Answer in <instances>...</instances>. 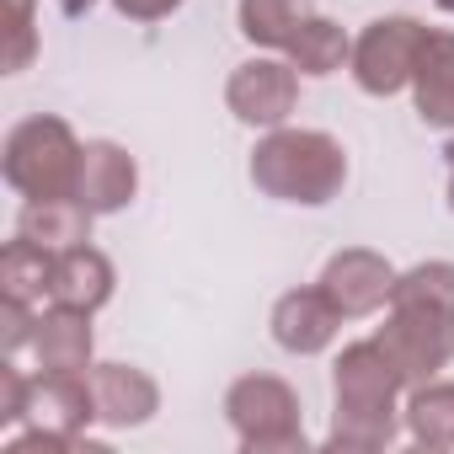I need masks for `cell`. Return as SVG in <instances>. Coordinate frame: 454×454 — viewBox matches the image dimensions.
Returning a JSON list of instances; mask_svg holds the SVG:
<instances>
[{"instance_id": "1", "label": "cell", "mask_w": 454, "mask_h": 454, "mask_svg": "<svg viewBox=\"0 0 454 454\" xmlns=\"http://www.w3.org/2000/svg\"><path fill=\"white\" fill-rule=\"evenodd\" d=\"M401 385L406 380H401L395 358L380 348V337L342 348L337 374H332L337 411H332L326 443L332 449H385V443H395V433H401V411H395Z\"/></svg>"}, {"instance_id": "2", "label": "cell", "mask_w": 454, "mask_h": 454, "mask_svg": "<svg viewBox=\"0 0 454 454\" xmlns=\"http://www.w3.org/2000/svg\"><path fill=\"white\" fill-rule=\"evenodd\" d=\"M252 182L278 203H326L348 182V155L321 129H273L252 150Z\"/></svg>"}, {"instance_id": "3", "label": "cell", "mask_w": 454, "mask_h": 454, "mask_svg": "<svg viewBox=\"0 0 454 454\" xmlns=\"http://www.w3.org/2000/svg\"><path fill=\"white\" fill-rule=\"evenodd\" d=\"M81 150L70 123L65 118H27L6 134V182L38 203V198H75V182H81Z\"/></svg>"}, {"instance_id": "4", "label": "cell", "mask_w": 454, "mask_h": 454, "mask_svg": "<svg viewBox=\"0 0 454 454\" xmlns=\"http://www.w3.org/2000/svg\"><path fill=\"white\" fill-rule=\"evenodd\" d=\"M380 348L395 358L406 385L433 380L454 358V305L417 300V294H390V321L380 326Z\"/></svg>"}, {"instance_id": "5", "label": "cell", "mask_w": 454, "mask_h": 454, "mask_svg": "<svg viewBox=\"0 0 454 454\" xmlns=\"http://www.w3.org/2000/svg\"><path fill=\"white\" fill-rule=\"evenodd\" d=\"M224 417L247 454H278V449H305V422H300V395L278 374H247L224 390Z\"/></svg>"}, {"instance_id": "6", "label": "cell", "mask_w": 454, "mask_h": 454, "mask_svg": "<svg viewBox=\"0 0 454 454\" xmlns=\"http://www.w3.org/2000/svg\"><path fill=\"white\" fill-rule=\"evenodd\" d=\"M427 27H417L411 17H380L364 27V38L353 43V81L369 97H395L411 70H417V49H422Z\"/></svg>"}, {"instance_id": "7", "label": "cell", "mask_w": 454, "mask_h": 454, "mask_svg": "<svg viewBox=\"0 0 454 454\" xmlns=\"http://www.w3.org/2000/svg\"><path fill=\"white\" fill-rule=\"evenodd\" d=\"M294 97H300V75L294 65H278V59H247L224 86L231 113L252 129H278L294 113Z\"/></svg>"}, {"instance_id": "8", "label": "cell", "mask_w": 454, "mask_h": 454, "mask_svg": "<svg viewBox=\"0 0 454 454\" xmlns=\"http://www.w3.org/2000/svg\"><path fill=\"white\" fill-rule=\"evenodd\" d=\"M321 289H326V300L342 310V321H353V316H374L380 305H390L395 268H390L380 252L353 247V252H337V257L326 262Z\"/></svg>"}, {"instance_id": "9", "label": "cell", "mask_w": 454, "mask_h": 454, "mask_svg": "<svg viewBox=\"0 0 454 454\" xmlns=\"http://www.w3.org/2000/svg\"><path fill=\"white\" fill-rule=\"evenodd\" d=\"M337 326H342V310L326 300L321 284H316V289H289V294L273 305V342H278L284 353L310 358V353L332 348Z\"/></svg>"}, {"instance_id": "10", "label": "cell", "mask_w": 454, "mask_h": 454, "mask_svg": "<svg viewBox=\"0 0 454 454\" xmlns=\"http://www.w3.org/2000/svg\"><path fill=\"white\" fill-rule=\"evenodd\" d=\"M91 395H97V422H107V427H145L160 411L155 380L134 364H97Z\"/></svg>"}, {"instance_id": "11", "label": "cell", "mask_w": 454, "mask_h": 454, "mask_svg": "<svg viewBox=\"0 0 454 454\" xmlns=\"http://www.w3.org/2000/svg\"><path fill=\"white\" fill-rule=\"evenodd\" d=\"M139 187V171H134V155L113 139H91L81 150V182H75V198L91 208V214H118Z\"/></svg>"}, {"instance_id": "12", "label": "cell", "mask_w": 454, "mask_h": 454, "mask_svg": "<svg viewBox=\"0 0 454 454\" xmlns=\"http://www.w3.org/2000/svg\"><path fill=\"white\" fill-rule=\"evenodd\" d=\"M33 427L81 438L86 422H97V395H91V374H38L33 380V406H27Z\"/></svg>"}, {"instance_id": "13", "label": "cell", "mask_w": 454, "mask_h": 454, "mask_svg": "<svg viewBox=\"0 0 454 454\" xmlns=\"http://www.w3.org/2000/svg\"><path fill=\"white\" fill-rule=\"evenodd\" d=\"M33 353L43 374H91V316L49 305L33 332Z\"/></svg>"}, {"instance_id": "14", "label": "cell", "mask_w": 454, "mask_h": 454, "mask_svg": "<svg viewBox=\"0 0 454 454\" xmlns=\"http://www.w3.org/2000/svg\"><path fill=\"white\" fill-rule=\"evenodd\" d=\"M49 300L65 305V310H86L97 316L107 300H113V262L97 252V247H70L54 257V284H49Z\"/></svg>"}, {"instance_id": "15", "label": "cell", "mask_w": 454, "mask_h": 454, "mask_svg": "<svg viewBox=\"0 0 454 454\" xmlns=\"http://www.w3.org/2000/svg\"><path fill=\"white\" fill-rule=\"evenodd\" d=\"M417 113L427 129H454V33H427L411 70Z\"/></svg>"}, {"instance_id": "16", "label": "cell", "mask_w": 454, "mask_h": 454, "mask_svg": "<svg viewBox=\"0 0 454 454\" xmlns=\"http://www.w3.org/2000/svg\"><path fill=\"white\" fill-rule=\"evenodd\" d=\"M91 219H97V214H91L81 198H38V203L22 208L17 236L38 241V247H49V252H70V247H81V241L91 236Z\"/></svg>"}, {"instance_id": "17", "label": "cell", "mask_w": 454, "mask_h": 454, "mask_svg": "<svg viewBox=\"0 0 454 454\" xmlns=\"http://www.w3.org/2000/svg\"><path fill=\"white\" fill-rule=\"evenodd\" d=\"M54 257L59 252L17 236L6 247V257H0V294H6V300H27V305H43L49 300V284H54Z\"/></svg>"}, {"instance_id": "18", "label": "cell", "mask_w": 454, "mask_h": 454, "mask_svg": "<svg viewBox=\"0 0 454 454\" xmlns=\"http://www.w3.org/2000/svg\"><path fill=\"white\" fill-rule=\"evenodd\" d=\"M406 433L422 449H454V385L422 380L406 401Z\"/></svg>"}, {"instance_id": "19", "label": "cell", "mask_w": 454, "mask_h": 454, "mask_svg": "<svg viewBox=\"0 0 454 454\" xmlns=\"http://www.w3.org/2000/svg\"><path fill=\"white\" fill-rule=\"evenodd\" d=\"M284 54H289V65H294L300 75H332V70H342V59H348V33H342L337 22H326V17H305Z\"/></svg>"}, {"instance_id": "20", "label": "cell", "mask_w": 454, "mask_h": 454, "mask_svg": "<svg viewBox=\"0 0 454 454\" xmlns=\"http://www.w3.org/2000/svg\"><path fill=\"white\" fill-rule=\"evenodd\" d=\"M305 17V0H241V33L262 49H289Z\"/></svg>"}, {"instance_id": "21", "label": "cell", "mask_w": 454, "mask_h": 454, "mask_svg": "<svg viewBox=\"0 0 454 454\" xmlns=\"http://www.w3.org/2000/svg\"><path fill=\"white\" fill-rule=\"evenodd\" d=\"M33 406V380H22L17 364H0V427H17Z\"/></svg>"}, {"instance_id": "22", "label": "cell", "mask_w": 454, "mask_h": 454, "mask_svg": "<svg viewBox=\"0 0 454 454\" xmlns=\"http://www.w3.org/2000/svg\"><path fill=\"white\" fill-rule=\"evenodd\" d=\"M33 332H38V316H33L27 300H6V305H0V348H6V353L27 348Z\"/></svg>"}, {"instance_id": "23", "label": "cell", "mask_w": 454, "mask_h": 454, "mask_svg": "<svg viewBox=\"0 0 454 454\" xmlns=\"http://www.w3.org/2000/svg\"><path fill=\"white\" fill-rule=\"evenodd\" d=\"M12 6V49H6V70H27L33 59V0H6Z\"/></svg>"}, {"instance_id": "24", "label": "cell", "mask_w": 454, "mask_h": 454, "mask_svg": "<svg viewBox=\"0 0 454 454\" xmlns=\"http://www.w3.org/2000/svg\"><path fill=\"white\" fill-rule=\"evenodd\" d=\"M113 6L129 17V22H160V17H171L182 0H113Z\"/></svg>"}, {"instance_id": "25", "label": "cell", "mask_w": 454, "mask_h": 454, "mask_svg": "<svg viewBox=\"0 0 454 454\" xmlns=\"http://www.w3.org/2000/svg\"><path fill=\"white\" fill-rule=\"evenodd\" d=\"M91 6H97V0H59V12H65V17H86Z\"/></svg>"}, {"instance_id": "26", "label": "cell", "mask_w": 454, "mask_h": 454, "mask_svg": "<svg viewBox=\"0 0 454 454\" xmlns=\"http://www.w3.org/2000/svg\"><path fill=\"white\" fill-rule=\"evenodd\" d=\"M449 208H454V150H449Z\"/></svg>"}, {"instance_id": "27", "label": "cell", "mask_w": 454, "mask_h": 454, "mask_svg": "<svg viewBox=\"0 0 454 454\" xmlns=\"http://www.w3.org/2000/svg\"><path fill=\"white\" fill-rule=\"evenodd\" d=\"M438 6H443V12H454V0H438Z\"/></svg>"}]
</instances>
